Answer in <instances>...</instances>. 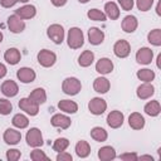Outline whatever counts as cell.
I'll return each instance as SVG.
<instances>
[{
	"instance_id": "3957f363",
	"label": "cell",
	"mask_w": 161,
	"mask_h": 161,
	"mask_svg": "<svg viewBox=\"0 0 161 161\" xmlns=\"http://www.w3.org/2000/svg\"><path fill=\"white\" fill-rule=\"evenodd\" d=\"M47 34L48 36L55 43V44H60L64 39V29L62 25L59 24H52L48 30H47Z\"/></svg>"
},
{
	"instance_id": "83f0119b",
	"label": "cell",
	"mask_w": 161,
	"mask_h": 161,
	"mask_svg": "<svg viewBox=\"0 0 161 161\" xmlns=\"http://www.w3.org/2000/svg\"><path fill=\"white\" fill-rule=\"evenodd\" d=\"M94 60V54L92 50H84L79 58H78V64L80 67H89Z\"/></svg>"
},
{
	"instance_id": "44dd1931",
	"label": "cell",
	"mask_w": 161,
	"mask_h": 161,
	"mask_svg": "<svg viewBox=\"0 0 161 161\" xmlns=\"http://www.w3.org/2000/svg\"><path fill=\"white\" fill-rule=\"evenodd\" d=\"M137 25H138V21L133 15H127L122 20V29L126 33H133L137 29Z\"/></svg>"
},
{
	"instance_id": "ac0fdd59",
	"label": "cell",
	"mask_w": 161,
	"mask_h": 161,
	"mask_svg": "<svg viewBox=\"0 0 161 161\" xmlns=\"http://www.w3.org/2000/svg\"><path fill=\"white\" fill-rule=\"evenodd\" d=\"M103 39H104V33L101 29H98V28H91L88 30V40H89L91 44L98 45V44H101L103 42Z\"/></svg>"
},
{
	"instance_id": "f6af8a7d",
	"label": "cell",
	"mask_w": 161,
	"mask_h": 161,
	"mask_svg": "<svg viewBox=\"0 0 161 161\" xmlns=\"http://www.w3.org/2000/svg\"><path fill=\"white\" fill-rule=\"evenodd\" d=\"M54 6H63L68 0H50Z\"/></svg>"
},
{
	"instance_id": "b9f144b4",
	"label": "cell",
	"mask_w": 161,
	"mask_h": 161,
	"mask_svg": "<svg viewBox=\"0 0 161 161\" xmlns=\"http://www.w3.org/2000/svg\"><path fill=\"white\" fill-rule=\"evenodd\" d=\"M118 4L121 5V8H122L123 10L128 11V10H132L135 1H133V0H118Z\"/></svg>"
},
{
	"instance_id": "7a4b0ae2",
	"label": "cell",
	"mask_w": 161,
	"mask_h": 161,
	"mask_svg": "<svg viewBox=\"0 0 161 161\" xmlns=\"http://www.w3.org/2000/svg\"><path fill=\"white\" fill-rule=\"evenodd\" d=\"M62 89L65 94H69V96H75L77 93H79V91L82 89V84H80V80L74 78V77H68L63 80V84H62Z\"/></svg>"
},
{
	"instance_id": "277c9868",
	"label": "cell",
	"mask_w": 161,
	"mask_h": 161,
	"mask_svg": "<svg viewBox=\"0 0 161 161\" xmlns=\"http://www.w3.org/2000/svg\"><path fill=\"white\" fill-rule=\"evenodd\" d=\"M57 60V55L48 50V49H42L39 53H38V62L40 65L48 68V67H52Z\"/></svg>"
},
{
	"instance_id": "c3c4849f",
	"label": "cell",
	"mask_w": 161,
	"mask_h": 161,
	"mask_svg": "<svg viewBox=\"0 0 161 161\" xmlns=\"http://www.w3.org/2000/svg\"><path fill=\"white\" fill-rule=\"evenodd\" d=\"M156 13H157V15H160V3H158L157 6H156Z\"/></svg>"
},
{
	"instance_id": "f907efd6",
	"label": "cell",
	"mask_w": 161,
	"mask_h": 161,
	"mask_svg": "<svg viewBox=\"0 0 161 161\" xmlns=\"http://www.w3.org/2000/svg\"><path fill=\"white\" fill-rule=\"evenodd\" d=\"M1 42H3V33L0 31V43H1Z\"/></svg>"
},
{
	"instance_id": "7c38bea8",
	"label": "cell",
	"mask_w": 161,
	"mask_h": 161,
	"mask_svg": "<svg viewBox=\"0 0 161 161\" xmlns=\"http://www.w3.org/2000/svg\"><path fill=\"white\" fill-rule=\"evenodd\" d=\"M123 118L125 117H123V113L122 112H119V111H112L107 116V123L112 128H118V127L122 126Z\"/></svg>"
},
{
	"instance_id": "ee69618b",
	"label": "cell",
	"mask_w": 161,
	"mask_h": 161,
	"mask_svg": "<svg viewBox=\"0 0 161 161\" xmlns=\"http://www.w3.org/2000/svg\"><path fill=\"white\" fill-rule=\"evenodd\" d=\"M0 3H1V6L4 8H11L18 3V0H0Z\"/></svg>"
},
{
	"instance_id": "ba28073f",
	"label": "cell",
	"mask_w": 161,
	"mask_h": 161,
	"mask_svg": "<svg viewBox=\"0 0 161 161\" xmlns=\"http://www.w3.org/2000/svg\"><path fill=\"white\" fill-rule=\"evenodd\" d=\"M19 107H20V109H23L24 112H26L30 116H36L39 112V106L36 103H34L29 97L21 98L19 101Z\"/></svg>"
},
{
	"instance_id": "4dcf8cb0",
	"label": "cell",
	"mask_w": 161,
	"mask_h": 161,
	"mask_svg": "<svg viewBox=\"0 0 161 161\" xmlns=\"http://www.w3.org/2000/svg\"><path fill=\"white\" fill-rule=\"evenodd\" d=\"M75 153L79 157H87L91 153V146L88 145V142L83 141V140L78 141L75 145Z\"/></svg>"
},
{
	"instance_id": "ab89813d",
	"label": "cell",
	"mask_w": 161,
	"mask_h": 161,
	"mask_svg": "<svg viewBox=\"0 0 161 161\" xmlns=\"http://www.w3.org/2000/svg\"><path fill=\"white\" fill-rule=\"evenodd\" d=\"M20 156H21V153L16 148H11V150H8L6 151V158L9 161H16V160L20 158Z\"/></svg>"
},
{
	"instance_id": "7402d4cb",
	"label": "cell",
	"mask_w": 161,
	"mask_h": 161,
	"mask_svg": "<svg viewBox=\"0 0 161 161\" xmlns=\"http://www.w3.org/2000/svg\"><path fill=\"white\" fill-rule=\"evenodd\" d=\"M109 87H111L109 80L104 77H98L93 82V88L98 93H107L109 91Z\"/></svg>"
},
{
	"instance_id": "7bdbcfd3",
	"label": "cell",
	"mask_w": 161,
	"mask_h": 161,
	"mask_svg": "<svg viewBox=\"0 0 161 161\" xmlns=\"http://www.w3.org/2000/svg\"><path fill=\"white\" fill-rule=\"evenodd\" d=\"M72 158H73L72 155L68 152H64V151L58 152V155H57V161H72Z\"/></svg>"
},
{
	"instance_id": "d6986e66",
	"label": "cell",
	"mask_w": 161,
	"mask_h": 161,
	"mask_svg": "<svg viewBox=\"0 0 161 161\" xmlns=\"http://www.w3.org/2000/svg\"><path fill=\"white\" fill-rule=\"evenodd\" d=\"M128 125L133 128V130H142L145 126V118L141 113L138 112H133L130 114L128 117Z\"/></svg>"
},
{
	"instance_id": "e0dca14e",
	"label": "cell",
	"mask_w": 161,
	"mask_h": 161,
	"mask_svg": "<svg viewBox=\"0 0 161 161\" xmlns=\"http://www.w3.org/2000/svg\"><path fill=\"white\" fill-rule=\"evenodd\" d=\"M1 92H3V94H5L6 97H14V96L18 94L19 88H18V84H16L14 80L9 79V80H5V82L1 84Z\"/></svg>"
},
{
	"instance_id": "681fc988",
	"label": "cell",
	"mask_w": 161,
	"mask_h": 161,
	"mask_svg": "<svg viewBox=\"0 0 161 161\" xmlns=\"http://www.w3.org/2000/svg\"><path fill=\"white\" fill-rule=\"evenodd\" d=\"M78 1H79V3H82V4H86V3H88L89 0H78Z\"/></svg>"
},
{
	"instance_id": "816d5d0a",
	"label": "cell",
	"mask_w": 161,
	"mask_h": 161,
	"mask_svg": "<svg viewBox=\"0 0 161 161\" xmlns=\"http://www.w3.org/2000/svg\"><path fill=\"white\" fill-rule=\"evenodd\" d=\"M18 1H20V3H28L29 0H18Z\"/></svg>"
},
{
	"instance_id": "4fadbf2b",
	"label": "cell",
	"mask_w": 161,
	"mask_h": 161,
	"mask_svg": "<svg viewBox=\"0 0 161 161\" xmlns=\"http://www.w3.org/2000/svg\"><path fill=\"white\" fill-rule=\"evenodd\" d=\"M136 93H137V97L138 98L147 99V98H150L155 93V88H153V86L150 82H145L143 84H141V86L137 87Z\"/></svg>"
},
{
	"instance_id": "2e32d148",
	"label": "cell",
	"mask_w": 161,
	"mask_h": 161,
	"mask_svg": "<svg viewBox=\"0 0 161 161\" xmlns=\"http://www.w3.org/2000/svg\"><path fill=\"white\" fill-rule=\"evenodd\" d=\"M96 70L101 74H108L113 70V63L108 58H101L96 64Z\"/></svg>"
},
{
	"instance_id": "f35d334b",
	"label": "cell",
	"mask_w": 161,
	"mask_h": 161,
	"mask_svg": "<svg viewBox=\"0 0 161 161\" xmlns=\"http://www.w3.org/2000/svg\"><path fill=\"white\" fill-rule=\"evenodd\" d=\"M152 4H153V0H136V5H137L138 10H141V11L150 10Z\"/></svg>"
},
{
	"instance_id": "5b68a950",
	"label": "cell",
	"mask_w": 161,
	"mask_h": 161,
	"mask_svg": "<svg viewBox=\"0 0 161 161\" xmlns=\"http://www.w3.org/2000/svg\"><path fill=\"white\" fill-rule=\"evenodd\" d=\"M106 108H107L106 101H104L103 98H99V97L92 98V99L89 101V103H88V109H89V112H91L92 114H96V116L102 114V113L106 111Z\"/></svg>"
},
{
	"instance_id": "ffe728a7",
	"label": "cell",
	"mask_w": 161,
	"mask_h": 161,
	"mask_svg": "<svg viewBox=\"0 0 161 161\" xmlns=\"http://www.w3.org/2000/svg\"><path fill=\"white\" fill-rule=\"evenodd\" d=\"M21 140V133L14 128H8L4 132V141L8 145H16Z\"/></svg>"
},
{
	"instance_id": "60d3db41",
	"label": "cell",
	"mask_w": 161,
	"mask_h": 161,
	"mask_svg": "<svg viewBox=\"0 0 161 161\" xmlns=\"http://www.w3.org/2000/svg\"><path fill=\"white\" fill-rule=\"evenodd\" d=\"M119 158L125 160V161H136V160H138V156L135 152H125V153L119 155Z\"/></svg>"
},
{
	"instance_id": "484cf974",
	"label": "cell",
	"mask_w": 161,
	"mask_h": 161,
	"mask_svg": "<svg viewBox=\"0 0 161 161\" xmlns=\"http://www.w3.org/2000/svg\"><path fill=\"white\" fill-rule=\"evenodd\" d=\"M29 98H30L34 103H36V104L39 106V104H43V103L47 101V93H45V91H44L43 88H35V89L29 94Z\"/></svg>"
},
{
	"instance_id": "74e56055",
	"label": "cell",
	"mask_w": 161,
	"mask_h": 161,
	"mask_svg": "<svg viewBox=\"0 0 161 161\" xmlns=\"http://www.w3.org/2000/svg\"><path fill=\"white\" fill-rule=\"evenodd\" d=\"M30 158L33 160V161H40V160H49L48 158V156L42 151V150H38V148H35V150H33L31 152H30Z\"/></svg>"
},
{
	"instance_id": "30bf717a",
	"label": "cell",
	"mask_w": 161,
	"mask_h": 161,
	"mask_svg": "<svg viewBox=\"0 0 161 161\" xmlns=\"http://www.w3.org/2000/svg\"><path fill=\"white\" fill-rule=\"evenodd\" d=\"M8 26L13 33H21L25 29V23L18 15H10L8 18Z\"/></svg>"
},
{
	"instance_id": "836d02e7",
	"label": "cell",
	"mask_w": 161,
	"mask_h": 161,
	"mask_svg": "<svg viewBox=\"0 0 161 161\" xmlns=\"http://www.w3.org/2000/svg\"><path fill=\"white\" fill-rule=\"evenodd\" d=\"M147 39H148V42H150L151 44H153V45H156V47L161 45V30H160V29H153V30H151V31L148 33V35H147Z\"/></svg>"
},
{
	"instance_id": "52a82bcc",
	"label": "cell",
	"mask_w": 161,
	"mask_h": 161,
	"mask_svg": "<svg viewBox=\"0 0 161 161\" xmlns=\"http://www.w3.org/2000/svg\"><path fill=\"white\" fill-rule=\"evenodd\" d=\"M113 52H114V55L118 57V58H126L128 57L130 52H131V47H130V43L127 40H117L114 47H113Z\"/></svg>"
},
{
	"instance_id": "1f68e13d",
	"label": "cell",
	"mask_w": 161,
	"mask_h": 161,
	"mask_svg": "<svg viewBox=\"0 0 161 161\" xmlns=\"http://www.w3.org/2000/svg\"><path fill=\"white\" fill-rule=\"evenodd\" d=\"M13 125L15 126V127H18V128H25V127H28V125H29V119H28V117L26 116H24V114H21V113H18V114H15L14 117H13Z\"/></svg>"
},
{
	"instance_id": "d590c367",
	"label": "cell",
	"mask_w": 161,
	"mask_h": 161,
	"mask_svg": "<svg viewBox=\"0 0 161 161\" xmlns=\"http://www.w3.org/2000/svg\"><path fill=\"white\" fill-rule=\"evenodd\" d=\"M69 146V141L64 137H60V138H57L53 143V150L57 151V152H62L64 151L67 147Z\"/></svg>"
},
{
	"instance_id": "8fae6325",
	"label": "cell",
	"mask_w": 161,
	"mask_h": 161,
	"mask_svg": "<svg viewBox=\"0 0 161 161\" xmlns=\"http://www.w3.org/2000/svg\"><path fill=\"white\" fill-rule=\"evenodd\" d=\"M16 77L20 82L23 83H31L35 79V72L31 68L28 67H23L20 69H18L16 72Z\"/></svg>"
},
{
	"instance_id": "8992f818",
	"label": "cell",
	"mask_w": 161,
	"mask_h": 161,
	"mask_svg": "<svg viewBox=\"0 0 161 161\" xmlns=\"http://www.w3.org/2000/svg\"><path fill=\"white\" fill-rule=\"evenodd\" d=\"M26 143L31 147H39L43 145V136H42V132L38 128H30L28 132H26Z\"/></svg>"
},
{
	"instance_id": "d6a6232c",
	"label": "cell",
	"mask_w": 161,
	"mask_h": 161,
	"mask_svg": "<svg viewBox=\"0 0 161 161\" xmlns=\"http://www.w3.org/2000/svg\"><path fill=\"white\" fill-rule=\"evenodd\" d=\"M137 78L143 82H151L155 78V72L151 69H147V68L140 69V70H137Z\"/></svg>"
},
{
	"instance_id": "d4e9b609",
	"label": "cell",
	"mask_w": 161,
	"mask_h": 161,
	"mask_svg": "<svg viewBox=\"0 0 161 161\" xmlns=\"http://www.w3.org/2000/svg\"><path fill=\"white\" fill-rule=\"evenodd\" d=\"M116 157V151L111 146H103L98 150V158L102 161H109Z\"/></svg>"
},
{
	"instance_id": "9a60e30c",
	"label": "cell",
	"mask_w": 161,
	"mask_h": 161,
	"mask_svg": "<svg viewBox=\"0 0 161 161\" xmlns=\"http://www.w3.org/2000/svg\"><path fill=\"white\" fill-rule=\"evenodd\" d=\"M36 14L34 5H24L15 10V15H18L20 19H31Z\"/></svg>"
},
{
	"instance_id": "f546056e",
	"label": "cell",
	"mask_w": 161,
	"mask_h": 161,
	"mask_svg": "<svg viewBox=\"0 0 161 161\" xmlns=\"http://www.w3.org/2000/svg\"><path fill=\"white\" fill-rule=\"evenodd\" d=\"M91 137L94 141H97V142H104L107 140L108 135H107V131L104 128H102V127H93L91 130Z\"/></svg>"
},
{
	"instance_id": "5bb4252c",
	"label": "cell",
	"mask_w": 161,
	"mask_h": 161,
	"mask_svg": "<svg viewBox=\"0 0 161 161\" xmlns=\"http://www.w3.org/2000/svg\"><path fill=\"white\" fill-rule=\"evenodd\" d=\"M50 122H52V125H53L54 127H59V128H62V130L68 128V127L70 126V123H72V121H70L69 117H67V116H64V114H60V113L54 114V116L52 117Z\"/></svg>"
},
{
	"instance_id": "f1b7e54d",
	"label": "cell",
	"mask_w": 161,
	"mask_h": 161,
	"mask_svg": "<svg viewBox=\"0 0 161 161\" xmlns=\"http://www.w3.org/2000/svg\"><path fill=\"white\" fill-rule=\"evenodd\" d=\"M161 112V107L158 101H150L148 103H146L145 106V113L151 116V117H156L158 116V113Z\"/></svg>"
},
{
	"instance_id": "8d00e7d4",
	"label": "cell",
	"mask_w": 161,
	"mask_h": 161,
	"mask_svg": "<svg viewBox=\"0 0 161 161\" xmlns=\"http://www.w3.org/2000/svg\"><path fill=\"white\" fill-rule=\"evenodd\" d=\"M13 111V104L10 101L5 99V98H0V114H9Z\"/></svg>"
},
{
	"instance_id": "7dc6e473",
	"label": "cell",
	"mask_w": 161,
	"mask_h": 161,
	"mask_svg": "<svg viewBox=\"0 0 161 161\" xmlns=\"http://www.w3.org/2000/svg\"><path fill=\"white\" fill-rule=\"evenodd\" d=\"M140 158H141V160H151V161L153 160V157H152V156H150V155H145V156H141Z\"/></svg>"
},
{
	"instance_id": "bcb514c9",
	"label": "cell",
	"mask_w": 161,
	"mask_h": 161,
	"mask_svg": "<svg viewBox=\"0 0 161 161\" xmlns=\"http://www.w3.org/2000/svg\"><path fill=\"white\" fill-rule=\"evenodd\" d=\"M5 75H6V67L3 63H0V78H4Z\"/></svg>"
},
{
	"instance_id": "4316f807",
	"label": "cell",
	"mask_w": 161,
	"mask_h": 161,
	"mask_svg": "<svg viewBox=\"0 0 161 161\" xmlns=\"http://www.w3.org/2000/svg\"><path fill=\"white\" fill-rule=\"evenodd\" d=\"M104 10H106V16H108L111 20L118 19V16H119V9H118V6H117L116 3H113V1L106 3Z\"/></svg>"
},
{
	"instance_id": "cb8c5ba5",
	"label": "cell",
	"mask_w": 161,
	"mask_h": 161,
	"mask_svg": "<svg viewBox=\"0 0 161 161\" xmlns=\"http://www.w3.org/2000/svg\"><path fill=\"white\" fill-rule=\"evenodd\" d=\"M58 108L65 113H75L78 111V106L74 101H69V99H62L58 103Z\"/></svg>"
},
{
	"instance_id": "6da1fadb",
	"label": "cell",
	"mask_w": 161,
	"mask_h": 161,
	"mask_svg": "<svg viewBox=\"0 0 161 161\" xmlns=\"http://www.w3.org/2000/svg\"><path fill=\"white\" fill-rule=\"evenodd\" d=\"M67 43L69 45V48L72 49H78L83 45L84 43V35L83 31L79 28H70L68 31V38H67Z\"/></svg>"
},
{
	"instance_id": "9c48e42d",
	"label": "cell",
	"mask_w": 161,
	"mask_h": 161,
	"mask_svg": "<svg viewBox=\"0 0 161 161\" xmlns=\"http://www.w3.org/2000/svg\"><path fill=\"white\" fill-rule=\"evenodd\" d=\"M153 58V52L150 48H140L136 53V60L140 64H150Z\"/></svg>"
},
{
	"instance_id": "603a6c76",
	"label": "cell",
	"mask_w": 161,
	"mask_h": 161,
	"mask_svg": "<svg viewBox=\"0 0 161 161\" xmlns=\"http://www.w3.org/2000/svg\"><path fill=\"white\" fill-rule=\"evenodd\" d=\"M4 58H5V60H6L9 64L15 65V64H18V63H19V60H20V58H21V55H20V52H19L16 48H9V49L5 52Z\"/></svg>"
},
{
	"instance_id": "e575fe53",
	"label": "cell",
	"mask_w": 161,
	"mask_h": 161,
	"mask_svg": "<svg viewBox=\"0 0 161 161\" xmlns=\"http://www.w3.org/2000/svg\"><path fill=\"white\" fill-rule=\"evenodd\" d=\"M87 16H88L91 20H94V21H104L106 18H107L106 14L102 13L101 10H98V9H91V10H88Z\"/></svg>"
}]
</instances>
